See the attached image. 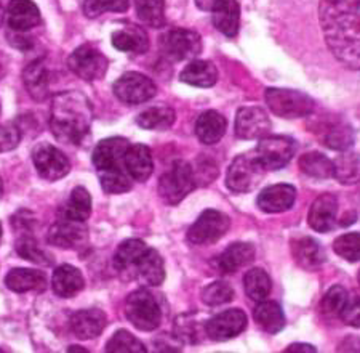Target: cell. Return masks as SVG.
<instances>
[{
	"instance_id": "6da1fadb",
	"label": "cell",
	"mask_w": 360,
	"mask_h": 353,
	"mask_svg": "<svg viewBox=\"0 0 360 353\" xmlns=\"http://www.w3.org/2000/svg\"><path fill=\"white\" fill-rule=\"evenodd\" d=\"M319 20L336 60L360 71V0H321Z\"/></svg>"
},
{
	"instance_id": "7a4b0ae2",
	"label": "cell",
	"mask_w": 360,
	"mask_h": 353,
	"mask_svg": "<svg viewBox=\"0 0 360 353\" xmlns=\"http://www.w3.org/2000/svg\"><path fill=\"white\" fill-rule=\"evenodd\" d=\"M93 120L90 100L82 92L68 90L53 97L50 109V129L58 140L79 144L89 135Z\"/></svg>"
},
{
	"instance_id": "3957f363",
	"label": "cell",
	"mask_w": 360,
	"mask_h": 353,
	"mask_svg": "<svg viewBox=\"0 0 360 353\" xmlns=\"http://www.w3.org/2000/svg\"><path fill=\"white\" fill-rule=\"evenodd\" d=\"M195 188V172L186 161H175L159 182L160 198L176 206Z\"/></svg>"
},
{
	"instance_id": "277c9868",
	"label": "cell",
	"mask_w": 360,
	"mask_h": 353,
	"mask_svg": "<svg viewBox=\"0 0 360 353\" xmlns=\"http://www.w3.org/2000/svg\"><path fill=\"white\" fill-rule=\"evenodd\" d=\"M264 172V166L259 163L257 153L240 154L229 166L226 185L234 193H248L258 187Z\"/></svg>"
},
{
	"instance_id": "5b68a950",
	"label": "cell",
	"mask_w": 360,
	"mask_h": 353,
	"mask_svg": "<svg viewBox=\"0 0 360 353\" xmlns=\"http://www.w3.org/2000/svg\"><path fill=\"white\" fill-rule=\"evenodd\" d=\"M125 315L139 331H154L162 320L158 300L146 289H138L130 294L125 304Z\"/></svg>"
},
{
	"instance_id": "8992f818",
	"label": "cell",
	"mask_w": 360,
	"mask_h": 353,
	"mask_svg": "<svg viewBox=\"0 0 360 353\" xmlns=\"http://www.w3.org/2000/svg\"><path fill=\"white\" fill-rule=\"evenodd\" d=\"M264 98L271 111L278 116V118H304V116H309L314 111V101H312V98L298 90L268 89Z\"/></svg>"
},
{
	"instance_id": "52a82bcc",
	"label": "cell",
	"mask_w": 360,
	"mask_h": 353,
	"mask_svg": "<svg viewBox=\"0 0 360 353\" xmlns=\"http://www.w3.org/2000/svg\"><path fill=\"white\" fill-rule=\"evenodd\" d=\"M296 143L290 137H263L257 147V156L266 171H278L292 161Z\"/></svg>"
},
{
	"instance_id": "ba28073f",
	"label": "cell",
	"mask_w": 360,
	"mask_h": 353,
	"mask_svg": "<svg viewBox=\"0 0 360 353\" xmlns=\"http://www.w3.org/2000/svg\"><path fill=\"white\" fill-rule=\"evenodd\" d=\"M229 218L226 213L208 209L202 212V216L195 220V223L188 231V240L197 246L213 244L221 240L229 230Z\"/></svg>"
},
{
	"instance_id": "9c48e42d",
	"label": "cell",
	"mask_w": 360,
	"mask_h": 353,
	"mask_svg": "<svg viewBox=\"0 0 360 353\" xmlns=\"http://www.w3.org/2000/svg\"><path fill=\"white\" fill-rule=\"evenodd\" d=\"M114 94L125 105H141L158 94V87L144 74L125 73L114 82Z\"/></svg>"
},
{
	"instance_id": "30bf717a",
	"label": "cell",
	"mask_w": 360,
	"mask_h": 353,
	"mask_svg": "<svg viewBox=\"0 0 360 353\" xmlns=\"http://www.w3.org/2000/svg\"><path fill=\"white\" fill-rule=\"evenodd\" d=\"M32 161L39 175L49 182L60 180L71 171L69 159L50 143L37 144L32 151Z\"/></svg>"
},
{
	"instance_id": "8fae6325",
	"label": "cell",
	"mask_w": 360,
	"mask_h": 353,
	"mask_svg": "<svg viewBox=\"0 0 360 353\" xmlns=\"http://www.w3.org/2000/svg\"><path fill=\"white\" fill-rule=\"evenodd\" d=\"M68 65L71 71L84 80L101 79L108 71V58L93 45H82L69 56Z\"/></svg>"
},
{
	"instance_id": "7c38bea8",
	"label": "cell",
	"mask_w": 360,
	"mask_h": 353,
	"mask_svg": "<svg viewBox=\"0 0 360 353\" xmlns=\"http://www.w3.org/2000/svg\"><path fill=\"white\" fill-rule=\"evenodd\" d=\"M129 140L120 137L106 138V140L98 143L91 156L93 166L96 167V172L106 173L115 171H127L125 154L129 151Z\"/></svg>"
},
{
	"instance_id": "4fadbf2b",
	"label": "cell",
	"mask_w": 360,
	"mask_h": 353,
	"mask_svg": "<svg viewBox=\"0 0 360 353\" xmlns=\"http://www.w3.org/2000/svg\"><path fill=\"white\" fill-rule=\"evenodd\" d=\"M162 50L172 60H193L202 51L200 36L189 29H173L162 37Z\"/></svg>"
},
{
	"instance_id": "5bb4252c",
	"label": "cell",
	"mask_w": 360,
	"mask_h": 353,
	"mask_svg": "<svg viewBox=\"0 0 360 353\" xmlns=\"http://www.w3.org/2000/svg\"><path fill=\"white\" fill-rule=\"evenodd\" d=\"M247 315L242 310L232 309L213 316L207 321L205 334L214 342H224L232 337H237L247 328Z\"/></svg>"
},
{
	"instance_id": "9a60e30c",
	"label": "cell",
	"mask_w": 360,
	"mask_h": 353,
	"mask_svg": "<svg viewBox=\"0 0 360 353\" xmlns=\"http://www.w3.org/2000/svg\"><path fill=\"white\" fill-rule=\"evenodd\" d=\"M46 240L56 247L77 249L89 240V231H86L85 222L60 216L58 222L50 228Z\"/></svg>"
},
{
	"instance_id": "2e32d148",
	"label": "cell",
	"mask_w": 360,
	"mask_h": 353,
	"mask_svg": "<svg viewBox=\"0 0 360 353\" xmlns=\"http://www.w3.org/2000/svg\"><path fill=\"white\" fill-rule=\"evenodd\" d=\"M234 130L236 135L242 140H258L268 135L271 120L261 108L245 106L237 111Z\"/></svg>"
},
{
	"instance_id": "e0dca14e",
	"label": "cell",
	"mask_w": 360,
	"mask_h": 353,
	"mask_svg": "<svg viewBox=\"0 0 360 353\" xmlns=\"http://www.w3.org/2000/svg\"><path fill=\"white\" fill-rule=\"evenodd\" d=\"M336 213H338V199L333 194H322L312 202L309 209V227L319 233H328L336 225Z\"/></svg>"
},
{
	"instance_id": "ac0fdd59",
	"label": "cell",
	"mask_w": 360,
	"mask_h": 353,
	"mask_svg": "<svg viewBox=\"0 0 360 353\" xmlns=\"http://www.w3.org/2000/svg\"><path fill=\"white\" fill-rule=\"evenodd\" d=\"M296 199V190L292 185L278 183L264 188L258 196V207L263 212L278 213L292 209Z\"/></svg>"
},
{
	"instance_id": "d6986e66",
	"label": "cell",
	"mask_w": 360,
	"mask_h": 353,
	"mask_svg": "<svg viewBox=\"0 0 360 353\" xmlns=\"http://www.w3.org/2000/svg\"><path fill=\"white\" fill-rule=\"evenodd\" d=\"M8 26L15 32H26L40 25V11L32 0H10Z\"/></svg>"
},
{
	"instance_id": "ffe728a7",
	"label": "cell",
	"mask_w": 360,
	"mask_h": 353,
	"mask_svg": "<svg viewBox=\"0 0 360 353\" xmlns=\"http://www.w3.org/2000/svg\"><path fill=\"white\" fill-rule=\"evenodd\" d=\"M108 325L106 314L100 309H89L75 311L71 318V328L79 339L89 340L103 333Z\"/></svg>"
},
{
	"instance_id": "44dd1931",
	"label": "cell",
	"mask_w": 360,
	"mask_h": 353,
	"mask_svg": "<svg viewBox=\"0 0 360 353\" xmlns=\"http://www.w3.org/2000/svg\"><path fill=\"white\" fill-rule=\"evenodd\" d=\"M133 273L144 286H160L165 280L164 259L155 249H148L133 268Z\"/></svg>"
},
{
	"instance_id": "7402d4cb",
	"label": "cell",
	"mask_w": 360,
	"mask_h": 353,
	"mask_svg": "<svg viewBox=\"0 0 360 353\" xmlns=\"http://www.w3.org/2000/svg\"><path fill=\"white\" fill-rule=\"evenodd\" d=\"M213 25L224 36L234 37L239 31L240 7L237 0H217L212 7Z\"/></svg>"
},
{
	"instance_id": "603a6c76",
	"label": "cell",
	"mask_w": 360,
	"mask_h": 353,
	"mask_svg": "<svg viewBox=\"0 0 360 353\" xmlns=\"http://www.w3.org/2000/svg\"><path fill=\"white\" fill-rule=\"evenodd\" d=\"M84 276L72 265H61L58 267L51 278V287L58 297L69 299L77 296V294L84 289Z\"/></svg>"
},
{
	"instance_id": "cb8c5ba5",
	"label": "cell",
	"mask_w": 360,
	"mask_h": 353,
	"mask_svg": "<svg viewBox=\"0 0 360 353\" xmlns=\"http://www.w3.org/2000/svg\"><path fill=\"white\" fill-rule=\"evenodd\" d=\"M125 167L133 180L146 182L154 171L150 149L144 144H130L125 154Z\"/></svg>"
},
{
	"instance_id": "d4e9b609",
	"label": "cell",
	"mask_w": 360,
	"mask_h": 353,
	"mask_svg": "<svg viewBox=\"0 0 360 353\" xmlns=\"http://www.w3.org/2000/svg\"><path fill=\"white\" fill-rule=\"evenodd\" d=\"M255 259V247L250 242H234L218 259V268L223 273H236Z\"/></svg>"
},
{
	"instance_id": "484cf974",
	"label": "cell",
	"mask_w": 360,
	"mask_h": 353,
	"mask_svg": "<svg viewBox=\"0 0 360 353\" xmlns=\"http://www.w3.org/2000/svg\"><path fill=\"white\" fill-rule=\"evenodd\" d=\"M226 127H228V123H226L224 116L212 109V111H205L199 116L195 123V135L202 143L214 144L226 134Z\"/></svg>"
},
{
	"instance_id": "4316f807",
	"label": "cell",
	"mask_w": 360,
	"mask_h": 353,
	"mask_svg": "<svg viewBox=\"0 0 360 353\" xmlns=\"http://www.w3.org/2000/svg\"><path fill=\"white\" fill-rule=\"evenodd\" d=\"M5 285L13 292L44 291L46 286L45 273L40 270L13 268L5 278Z\"/></svg>"
},
{
	"instance_id": "83f0119b",
	"label": "cell",
	"mask_w": 360,
	"mask_h": 353,
	"mask_svg": "<svg viewBox=\"0 0 360 353\" xmlns=\"http://www.w3.org/2000/svg\"><path fill=\"white\" fill-rule=\"evenodd\" d=\"M22 80L29 94L34 100L42 101L49 95V85H50V74L46 69L45 63L42 60L32 61L25 73H22Z\"/></svg>"
},
{
	"instance_id": "f1b7e54d",
	"label": "cell",
	"mask_w": 360,
	"mask_h": 353,
	"mask_svg": "<svg viewBox=\"0 0 360 353\" xmlns=\"http://www.w3.org/2000/svg\"><path fill=\"white\" fill-rule=\"evenodd\" d=\"M218 80V69L210 61L195 60L191 61L181 73V82L194 87H213Z\"/></svg>"
},
{
	"instance_id": "f546056e",
	"label": "cell",
	"mask_w": 360,
	"mask_h": 353,
	"mask_svg": "<svg viewBox=\"0 0 360 353\" xmlns=\"http://www.w3.org/2000/svg\"><path fill=\"white\" fill-rule=\"evenodd\" d=\"M293 257L304 270H316L325 262V252L312 238H301L293 242Z\"/></svg>"
},
{
	"instance_id": "4dcf8cb0",
	"label": "cell",
	"mask_w": 360,
	"mask_h": 353,
	"mask_svg": "<svg viewBox=\"0 0 360 353\" xmlns=\"http://www.w3.org/2000/svg\"><path fill=\"white\" fill-rule=\"evenodd\" d=\"M112 45L120 51H133V54H144L148 50V36L138 26H127L112 34Z\"/></svg>"
},
{
	"instance_id": "1f68e13d",
	"label": "cell",
	"mask_w": 360,
	"mask_h": 353,
	"mask_svg": "<svg viewBox=\"0 0 360 353\" xmlns=\"http://www.w3.org/2000/svg\"><path fill=\"white\" fill-rule=\"evenodd\" d=\"M255 321L263 331L269 334H277L285 328V315L281 309V305L276 302H259L253 311Z\"/></svg>"
},
{
	"instance_id": "d6a6232c",
	"label": "cell",
	"mask_w": 360,
	"mask_h": 353,
	"mask_svg": "<svg viewBox=\"0 0 360 353\" xmlns=\"http://www.w3.org/2000/svg\"><path fill=\"white\" fill-rule=\"evenodd\" d=\"M323 127L322 143L325 147L338 149V151H346L354 144V132L349 124L342 123V120H333V123L325 124Z\"/></svg>"
},
{
	"instance_id": "836d02e7",
	"label": "cell",
	"mask_w": 360,
	"mask_h": 353,
	"mask_svg": "<svg viewBox=\"0 0 360 353\" xmlns=\"http://www.w3.org/2000/svg\"><path fill=\"white\" fill-rule=\"evenodd\" d=\"M146 242L141 240H127L117 247L114 256V267L119 271H133L138 260L148 251Z\"/></svg>"
},
{
	"instance_id": "e575fe53",
	"label": "cell",
	"mask_w": 360,
	"mask_h": 353,
	"mask_svg": "<svg viewBox=\"0 0 360 353\" xmlns=\"http://www.w3.org/2000/svg\"><path fill=\"white\" fill-rule=\"evenodd\" d=\"M175 119V111L170 106H155L139 114L136 123L146 130H167L173 125Z\"/></svg>"
},
{
	"instance_id": "d590c367",
	"label": "cell",
	"mask_w": 360,
	"mask_h": 353,
	"mask_svg": "<svg viewBox=\"0 0 360 353\" xmlns=\"http://www.w3.org/2000/svg\"><path fill=\"white\" fill-rule=\"evenodd\" d=\"M91 213V198L90 193L84 187H77L72 190L71 196L63 207L61 217H68L72 220H79V222H85Z\"/></svg>"
},
{
	"instance_id": "8d00e7d4",
	"label": "cell",
	"mask_w": 360,
	"mask_h": 353,
	"mask_svg": "<svg viewBox=\"0 0 360 353\" xmlns=\"http://www.w3.org/2000/svg\"><path fill=\"white\" fill-rule=\"evenodd\" d=\"M333 177L342 185H356L360 182V156L345 151L333 163Z\"/></svg>"
},
{
	"instance_id": "74e56055",
	"label": "cell",
	"mask_w": 360,
	"mask_h": 353,
	"mask_svg": "<svg viewBox=\"0 0 360 353\" xmlns=\"http://www.w3.org/2000/svg\"><path fill=\"white\" fill-rule=\"evenodd\" d=\"M300 169L307 177L325 180V178L333 177L335 166L327 156L321 153H306L300 158Z\"/></svg>"
},
{
	"instance_id": "f35d334b",
	"label": "cell",
	"mask_w": 360,
	"mask_h": 353,
	"mask_svg": "<svg viewBox=\"0 0 360 353\" xmlns=\"http://www.w3.org/2000/svg\"><path fill=\"white\" fill-rule=\"evenodd\" d=\"M243 285H245L247 296L255 302H263L272 289L271 278L263 268L248 270L245 278H243Z\"/></svg>"
},
{
	"instance_id": "ab89813d",
	"label": "cell",
	"mask_w": 360,
	"mask_h": 353,
	"mask_svg": "<svg viewBox=\"0 0 360 353\" xmlns=\"http://www.w3.org/2000/svg\"><path fill=\"white\" fill-rule=\"evenodd\" d=\"M138 18L150 27L165 26V0H135Z\"/></svg>"
},
{
	"instance_id": "60d3db41",
	"label": "cell",
	"mask_w": 360,
	"mask_h": 353,
	"mask_svg": "<svg viewBox=\"0 0 360 353\" xmlns=\"http://www.w3.org/2000/svg\"><path fill=\"white\" fill-rule=\"evenodd\" d=\"M15 249L22 259L29 260V262H34L37 265H51L50 254L39 246V242L34 240L32 235H21L16 240Z\"/></svg>"
},
{
	"instance_id": "b9f144b4",
	"label": "cell",
	"mask_w": 360,
	"mask_h": 353,
	"mask_svg": "<svg viewBox=\"0 0 360 353\" xmlns=\"http://www.w3.org/2000/svg\"><path fill=\"white\" fill-rule=\"evenodd\" d=\"M104 350L108 353H146V347L135 335L122 329V331H117L109 339Z\"/></svg>"
},
{
	"instance_id": "7bdbcfd3",
	"label": "cell",
	"mask_w": 360,
	"mask_h": 353,
	"mask_svg": "<svg viewBox=\"0 0 360 353\" xmlns=\"http://www.w3.org/2000/svg\"><path fill=\"white\" fill-rule=\"evenodd\" d=\"M349 302V294L342 286H333L328 289V292L325 294L322 302H321V310L325 316L335 318L341 316L345 306Z\"/></svg>"
},
{
	"instance_id": "ee69618b",
	"label": "cell",
	"mask_w": 360,
	"mask_h": 353,
	"mask_svg": "<svg viewBox=\"0 0 360 353\" xmlns=\"http://www.w3.org/2000/svg\"><path fill=\"white\" fill-rule=\"evenodd\" d=\"M232 299H234V289L223 281H214L202 291V302L210 306L224 305Z\"/></svg>"
},
{
	"instance_id": "f6af8a7d",
	"label": "cell",
	"mask_w": 360,
	"mask_h": 353,
	"mask_svg": "<svg viewBox=\"0 0 360 353\" xmlns=\"http://www.w3.org/2000/svg\"><path fill=\"white\" fill-rule=\"evenodd\" d=\"M335 252L347 262H359L360 260V233H347L336 238L333 242Z\"/></svg>"
},
{
	"instance_id": "bcb514c9",
	"label": "cell",
	"mask_w": 360,
	"mask_h": 353,
	"mask_svg": "<svg viewBox=\"0 0 360 353\" xmlns=\"http://www.w3.org/2000/svg\"><path fill=\"white\" fill-rule=\"evenodd\" d=\"M130 2L129 0H85L84 4V13L89 18H96L106 11H122L129 10Z\"/></svg>"
},
{
	"instance_id": "7dc6e473",
	"label": "cell",
	"mask_w": 360,
	"mask_h": 353,
	"mask_svg": "<svg viewBox=\"0 0 360 353\" xmlns=\"http://www.w3.org/2000/svg\"><path fill=\"white\" fill-rule=\"evenodd\" d=\"M20 129L13 124L0 125V153L11 151L20 143Z\"/></svg>"
},
{
	"instance_id": "c3c4849f",
	"label": "cell",
	"mask_w": 360,
	"mask_h": 353,
	"mask_svg": "<svg viewBox=\"0 0 360 353\" xmlns=\"http://www.w3.org/2000/svg\"><path fill=\"white\" fill-rule=\"evenodd\" d=\"M176 335L181 340H186V342H191L194 344L199 340V326L195 325L194 320H188V318L183 316L179 318V320L176 321Z\"/></svg>"
},
{
	"instance_id": "681fc988",
	"label": "cell",
	"mask_w": 360,
	"mask_h": 353,
	"mask_svg": "<svg viewBox=\"0 0 360 353\" xmlns=\"http://www.w3.org/2000/svg\"><path fill=\"white\" fill-rule=\"evenodd\" d=\"M341 318L346 325L360 328V297L349 299V302H347L345 310H342Z\"/></svg>"
},
{
	"instance_id": "f907efd6",
	"label": "cell",
	"mask_w": 360,
	"mask_h": 353,
	"mask_svg": "<svg viewBox=\"0 0 360 353\" xmlns=\"http://www.w3.org/2000/svg\"><path fill=\"white\" fill-rule=\"evenodd\" d=\"M285 352L287 353H295V352H306V353H309V352H316V349L312 345H309V344H293V345H290L288 349H285Z\"/></svg>"
},
{
	"instance_id": "816d5d0a",
	"label": "cell",
	"mask_w": 360,
	"mask_h": 353,
	"mask_svg": "<svg viewBox=\"0 0 360 353\" xmlns=\"http://www.w3.org/2000/svg\"><path fill=\"white\" fill-rule=\"evenodd\" d=\"M214 2H217V0H195V4L199 5L202 10H212Z\"/></svg>"
},
{
	"instance_id": "f5cc1de1",
	"label": "cell",
	"mask_w": 360,
	"mask_h": 353,
	"mask_svg": "<svg viewBox=\"0 0 360 353\" xmlns=\"http://www.w3.org/2000/svg\"><path fill=\"white\" fill-rule=\"evenodd\" d=\"M68 352H86V350L85 349H79L77 345H72V347H69Z\"/></svg>"
},
{
	"instance_id": "db71d44e",
	"label": "cell",
	"mask_w": 360,
	"mask_h": 353,
	"mask_svg": "<svg viewBox=\"0 0 360 353\" xmlns=\"http://www.w3.org/2000/svg\"><path fill=\"white\" fill-rule=\"evenodd\" d=\"M4 23V8H2V4H0V26H2Z\"/></svg>"
},
{
	"instance_id": "11a10c76",
	"label": "cell",
	"mask_w": 360,
	"mask_h": 353,
	"mask_svg": "<svg viewBox=\"0 0 360 353\" xmlns=\"http://www.w3.org/2000/svg\"><path fill=\"white\" fill-rule=\"evenodd\" d=\"M4 194V182H2V178H0V196Z\"/></svg>"
},
{
	"instance_id": "9f6ffc18",
	"label": "cell",
	"mask_w": 360,
	"mask_h": 353,
	"mask_svg": "<svg viewBox=\"0 0 360 353\" xmlns=\"http://www.w3.org/2000/svg\"><path fill=\"white\" fill-rule=\"evenodd\" d=\"M0 238H2V225H0Z\"/></svg>"
},
{
	"instance_id": "6f0895ef",
	"label": "cell",
	"mask_w": 360,
	"mask_h": 353,
	"mask_svg": "<svg viewBox=\"0 0 360 353\" xmlns=\"http://www.w3.org/2000/svg\"><path fill=\"white\" fill-rule=\"evenodd\" d=\"M357 278H359V285H360V271H359V276Z\"/></svg>"
},
{
	"instance_id": "680465c9",
	"label": "cell",
	"mask_w": 360,
	"mask_h": 353,
	"mask_svg": "<svg viewBox=\"0 0 360 353\" xmlns=\"http://www.w3.org/2000/svg\"><path fill=\"white\" fill-rule=\"evenodd\" d=\"M0 76H2V69H0Z\"/></svg>"
},
{
	"instance_id": "91938a15",
	"label": "cell",
	"mask_w": 360,
	"mask_h": 353,
	"mask_svg": "<svg viewBox=\"0 0 360 353\" xmlns=\"http://www.w3.org/2000/svg\"><path fill=\"white\" fill-rule=\"evenodd\" d=\"M2 352H4V350H2V349H0V353H2Z\"/></svg>"
}]
</instances>
